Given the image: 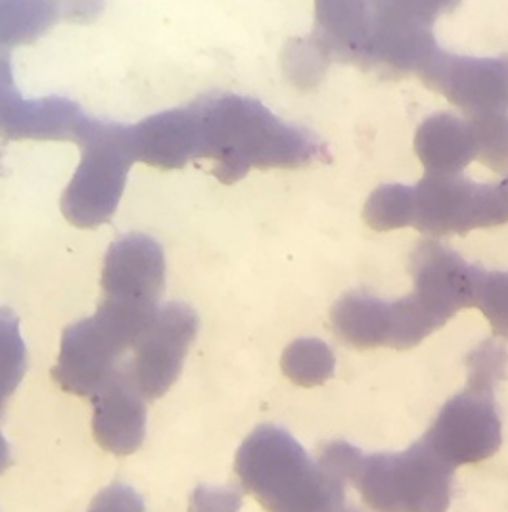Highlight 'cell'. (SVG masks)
Listing matches in <instances>:
<instances>
[{"label":"cell","mask_w":508,"mask_h":512,"mask_svg":"<svg viewBox=\"0 0 508 512\" xmlns=\"http://www.w3.org/2000/svg\"><path fill=\"white\" fill-rule=\"evenodd\" d=\"M242 491L236 488L200 486L190 497V512H240Z\"/></svg>","instance_id":"obj_26"},{"label":"cell","mask_w":508,"mask_h":512,"mask_svg":"<svg viewBox=\"0 0 508 512\" xmlns=\"http://www.w3.org/2000/svg\"><path fill=\"white\" fill-rule=\"evenodd\" d=\"M163 284L165 256L152 236L125 234L108 248L102 269V302L156 313Z\"/></svg>","instance_id":"obj_12"},{"label":"cell","mask_w":508,"mask_h":512,"mask_svg":"<svg viewBox=\"0 0 508 512\" xmlns=\"http://www.w3.org/2000/svg\"><path fill=\"white\" fill-rule=\"evenodd\" d=\"M461 0H365V41L357 66L386 75L420 73L439 47L432 27Z\"/></svg>","instance_id":"obj_6"},{"label":"cell","mask_w":508,"mask_h":512,"mask_svg":"<svg viewBox=\"0 0 508 512\" xmlns=\"http://www.w3.org/2000/svg\"><path fill=\"white\" fill-rule=\"evenodd\" d=\"M363 215L370 229L378 233L411 227V187L393 183L376 188Z\"/></svg>","instance_id":"obj_22"},{"label":"cell","mask_w":508,"mask_h":512,"mask_svg":"<svg viewBox=\"0 0 508 512\" xmlns=\"http://www.w3.org/2000/svg\"><path fill=\"white\" fill-rule=\"evenodd\" d=\"M507 348L495 340H485L466 359L468 388L495 394V386L507 376Z\"/></svg>","instance_id":"obj_24"},{"label":"cell","mask_w":508,"mask_h":512,"mask_svg":"<svg viewBox=\"0 0 508 512\" xmlns=\"http://www.w3.org/2000/svg\"><path fill=\"white\" fill-rule=\"evenodd\" d=\"M85 119L83 110L68 98H24L14 83L10 54L0 50V137L75 142Z\"/></svg>","instance_id":"obj_14"},{"label":"cell","mask_w":508,"mask_h":512,"mask_svg":"<svg viewBox=\"0 0 508 512\" xmlns=\"http://www.w3.org/2000/svg\"><path fill=\"white\" fill-rule=\"evenodd\" d=\"M342 512H374V511H372V509H369V507H367V509H363V507H355V505H349V503H347L346 507H344V509H342Z\"/></svg>","instance_id":"obj_30"},{"label":"cell","mask_w":508,"mask_h":512,"mask_svg":"<svg viewBox=\"0 0 508 512\" xmlns=\"http://www.w3.org/2000/svg\"><path fill=\"white\" fill-rule=\"evenodd\" d=\"M282 68L294 87L313 89L321 83L328 64L307 39H298L284 48Z\"/></svg>","instance_id":"obj_25"},{"label":"cell","mask_w":508,"mask_h":512,"mask_svg":"<svg viewBox=\"0 0 508 512\" xmlns=\"http://www.w3.org/2000/svg\"><path fill=\"white\" fill-rule=\"evenodd\" d=\"M415 152L430 175H461L476 160L470 123L451 114L426 117L416 129Z\"/></svg>","instance_id":"obj_17"},{"label":"cell","mask_w":508,"mask_h":512,"mask_svg":"<svg viewBox=\"0 0 508 512\" xmlns=\"http://www.w3.org/2000/svg\"><path fill=\"white\" fill-rule=\"evenodd\" d=\"M476 160L499 175H508V112H489L468 119Z\"/></svg>","instance_id":"obj_21"},{"label":"cell","mask_w":508,"mask_h":512,"mask_svg":"<svg viewBox=\"0 0 508 512\" xmlns=\"http://www.w3.org/2000/svg\"><path fill=\"white\" fill-rule=\"evenodd\" d=\"M480 273L482 267L438 240L420 242L411 256L413 296L441 326L461 309L474 307Z\"/></svg>","instance_id":"obj_13"},{"label":"cell","mask_w":508,"mask_h":512,"mask_svg":"<svg viewBox=\"0 0 508 512\" xmlns=\"http://www.w3.org/2000/svg\"><path fill=\"white\" fill-rule=\"evenodd\" d=\"M10 466H12L10 447H8V442L4 440V436H2V432H0V474L6 472Z\"/></svg>","instance_id":"obj_29"},{"label":"cell","mask_w":508,"mask_h":512,"mask_svg":"<svg viewBox=\"0 0 508 512\" xmlns=\"http://www.w3.org/2000/svg\"><path fill=\"white\" fill-rule=\"evenodd\" d=\"M422 440L451 468L493 457L503 442L495 394L466 388L451 397Z\"/></svg>","instance_id":"obj_9"},{"label":"cell","mask_w":508,"mask_h":512,"mask_svg":"<svg viewBox=\"0 0 508 512\" xmlns=\"http://www.w3.org/2000/svg\"><path fill=\"white\" fill-rule=\"evenodd\" d=\"M60 20L87 24L100 16L104 8V0H56Z\"/></svg>","instance_id":"obj_28"},{"label":"cell","mask_w":508,"mask_h":512,"mask_svg":"<svg viewBox=\"0 0 508 512\" xmlns=\"http://www.w3.org/2000/svg\"><path fill=\"white\" fill-rule=\"evenodd\" d=\"M58 20L56 0H0V50L35 43Z\"/></svg>","instance_id":"obj_18"},{"label":"cell","mask_w":508,"mask_h":512,"mask_svg":"<svg viewBox=\"0 0 508 512\" xmlns=\"http://www.w3.org/2000/svg\"><path fill=\"white\" fill-rule=\"evenodd\" d=\"M418 77L468 116L508 112V58L457 56L439 48Z\"/></svg>","instance_id":"obj_11"},{"label":"cell","mask_w":508,"mask_h":512,"mask_svg":"<svg viewBox=\"0 0 508 512\" xmlns=\"http://www.w3.org/2000/svg\"><path fill=\"white\" fill-rule=\"evenodd\" d=\"M81 162L62 196V213L79 229H96L116 215L133 154L127 125L87 117L75 137Z\"/></svg>","instance_id":"obj_5"},{"label":"cell","mask_w":508,"mask_h":512,"mask_svg":"<svg viewBox=\"0 0 508 512\" xmlns=\"http://www.w3.org/2000/svg\"><path fill=\"white\" fill-rule=\"evenodd\" d=\"M87 512H144V501L135 489L125 484H112L94 497Z\"/></svg>","instance_id":"obj_27"},{"label":"cell","mask_w":508,"mask_h":512,"mask_svg":"<svg viewBox=\"0 0 508 512\" xmlns=\"http://www.w3.org/2000/svg\"><path fill=\"white\" fill-rule=\"evenodd\" d=\"M330 319L336 336L357 350H411L441 328L413 294L382 300L351 292L332 307Z\"/></svg>","instance_id":"obj_8"},{"label":"cell","mask_w":508,"mask_h":512,"mask_svg":"<svg viewBox=\"0 0 508 512\" xmlns=\"http://www.w3.org/2000/svg\"><path fill=\"white\" fill-rule=\"evenodd\" d=\"M240 486L267 512H342L347 482L284 428L263 424L236 453Z\"/></svg>","instance_id":"obj_2"},{"label":"cell","mask_w":508,"mask_h":512,"mask_svg":"<svg viewBox=\"0 0 508 512\" xmlns=\"http://www.w3.org/2000/svg\"><path fill=\"white\" fill-rule=\"evenodd\" d=\"M127 142L135 162L158 169H181L200 160V121L196 104L173 108L127 125Z\"/></svg>","instance_id":"obj_15"},{"label":"cell","mask_w":508,"mask_h":512,"mask_svg":"<svg viewBox=\"0 0 508 512\" xmlns=\"http://www.w3.org/2000/svg\"><path fill=\"white\" fill-rule=\"evenodd\" d=\"M200 160L213 162V175L232 185L252 169H296L326 160V148L307 129L282 121L259 100L217 94L196 102Z\"/></svg>","instance_id":"obj_1"},{"label":"cell","mask_w":508,"mask_h":512,"mask_svg":"<svg viewBox=\"0 0 508 512\" xmlns=\"http://www.w3.org/2000/svg\"><path fill=\"white\" fill-rule=\"evenodd\" d=\"M508 223V175L474 183L462 175H430L411 187V227L430 236L466 234Z\"/></svg>","instance_id":"obj_7"},{"label":"cell","mask_w":508,"mask_h":512,"mask_svg":"<svg viewBox=\"0 0 508 512\" xmlns=\"http://www.w3.org/2000/svg\"><path fill=\"white\" fill-rule=\"evenodd\" d=\"M196 334L198 315L179 302L160 307L140 334L133 359L123 367L148 401L165 396L175 384Z\"/></svg>","instance_id":"obj_10"},{"label":"cell","mask_w":508,"mask_h":512,"mask_svg":"<svg viewBox=\"0 0 508 512\" xmlns=\"http://www.w3.org/2000/svg\"><path fill=\"white\" fill-rule=\"evenodd\" d=\"M27 371V348L18 317L10 309H0V413L18 390Z\"/></svg>","instance_id":"obj_20"},{"label":"cell","mask_w":508,"mask_h":512,"mask_svg":"<svg viewBox=\"0 0 508 512\" xmlns=\"http://www.w3.org/2000/svg\"><path fill=\"white\" fill-rule=\"evenodd\" d=\"M474 307L484 313L495 336L508 340V271L482 269Z\"/></svg>","instance_id":"obj_23"},{"label":"cell","mask_w":508,"mask_h":512,"mask_svg":"<svg viewBox=\"0 0 508 512\" xmlns=\"http://www.w3.org/2000/svg\"><path fill=\"white\" fill-rule=\"evenodd\" d=\"M280 367L294 384L313 388L334 374L336 357L323 340L300 338L284 350Z\"/></svg>","instance_id":"obj_19"},{"label":"cell","mask_w":508,"mask_h":512,"mask_svg":"<svg viewBox=\"0 0 508 512\" xmlns=\"http://www.w3.org/2000/svg\"><path fill=\"white\" fill-rule=\"evenodd\" d=\"M158 313V311H156ZM156 313H140L100 302L93 317L68 326L62 334L54 382L68 394L93 397L116 373Z\"/></svg>","instance_id":"obj_4"},{"label":"cell","mask_w":508,"mask_h":512,"mask_svg":"<svg viewBox=\"0 0 508 512\" xmlns=\"http://www.w3.org/2000/svg\"><path fill=\"white\" fill-rule=\"evenodd\" d=\"M455 468L418 440L399 453L355 451L347 484L361 493L374 512H447Z\"/></svg>","instance_id":"obj_3"},{"label":"cell","mask_w":508,"mask_h":512,"mask_svg":"<svg viewBox=\"0 0 508 512\" xmlns=\"http://www.w3.org/2000/svg\"><path fill=\"white\" fill-rule=\"evenodd\" d=\"M93 432L98 445L125 457L140 449L146 436V397L121 365L94 394Z\"/></svg>","instance_id":"obj_16"}]
</instances>
